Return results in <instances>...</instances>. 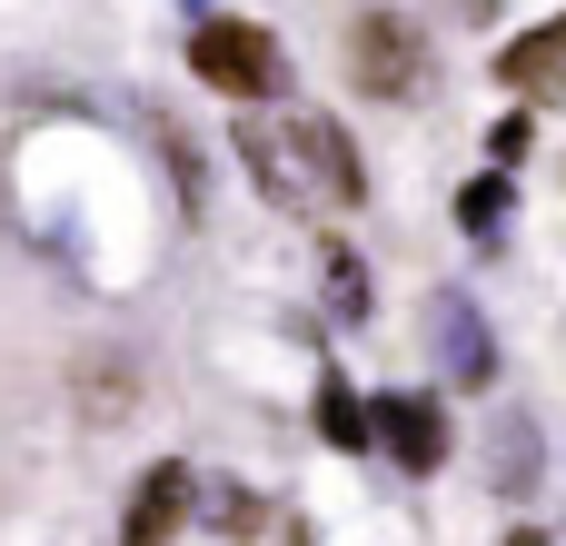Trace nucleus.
<instances>
[{
    "instance_id": "3",
    "label": "nucleus",
    "mask_w": 566,
    "mask_h": 546,
    "mask_svg": "<svg viewBox=\"0 0 566 546\" xmlns=\"http://www.w3.org/2000/svg\"><path fill=\"white\" fill-rule=\"evenodd\" d=\"M348 70H358L368 99H428V40H418V20L408 10H368L348 30Z\"/></svg>"
},
{
    "instance_id": "9",
    "label": "nucleus",
    "mask_w": 566,
    "mask_h": 546,
    "mask_svg": "<svg viewBox=\"0 0 566 546\" xmlns=\"http://www.w3.org/2000/svg\"><path fill=\"white\" fill-rule=\"evenodd\" d=\"M507 219H517V189H507L497 169H478V179L458 189V229H468V239H497Z\"/></svg>"
},
{
    "instance_id": "10",
    "label": "nucleus",
    "mask_w": 566,
    "mask_h": 546,
    "mask_svg": "<svg viewBox=\"0 0 566 546\" xmlns=\"http://www.w3.org/2000/svg\"><path fill=\"white\" fill-rule=\"evenodd\" d=\"M328 298H338L348 328L368 318V269H358V249H338V239H328Z\"/></svg>"
},
{
    "instance_id": "7",
    "label": "nucleus",
    "mask_w": 566,
    "mask_h": 546,
    "mask_svg": "<svg viewBox=\"0 0 566 546\" xmlns=\"http://www.w3.org/2000/svg\"><path fill=\"white\" fill-rule=\"evenodd\" d=\"M438 348H448V378L458 388H488L497 378V338L468 318V298H438Z\"/></svg>"
},
{
    "instance_id": "6",
    "label": "nucleus",
    "mask_w": 566,
    "mask_h": 546,
    "mask_svg": "<svg viewBox=\"0 0 566 546\" xmlns=\"http://www.w3.org/2000/svg\"><path fill=\"white\" fill-rule=\"evenodd\" d=\"M497 80H507L517 99H566V10L537 20V30H517V40L497 50Z\"/></svg>"
},
{
    "instance_id": "8",
    "label": "nucleus",
    "mask_w": 566,
    "mask_h": 546,
    "mask_svg": "<svg viewBox=\"0 0 566 546\" xmlns=\"http://www.w3.org/2000/svg\"><path fill=\"white\" fill-rule=\"evenodd\" d=\"M318 438L348 448V458H368V398L348 378H318Z\"/></svg>"
},
{
    "instance_id": "11",
    "label": "nucleus",
    "mask_w": 566,
    "mask_h": 546,
    "mask_svg": "<svg viewBox=\"0 0 566 546\" xmlns=\"http://www.w3.org/2000/svg\"><path fill=\"white\" fill-rule=\"evenodd\" d=\"M259 517H269V507H259L249 487H209V527H219V537H259Z\"/></svg>"
},
{
    "instance_id": "12",
    "label": "nucleus",
    "mask_w": 566,
    "mask_h": 546,
    "mask_svg": "<svg viewBox=\"0 0 566 546\" xmlns=\"http://www.w3.org/2000/svg\"><path fill=\"white\" fill-rule=\"evenodd\" d=\"M497 487H537V428H507V458H497Z\"/></svg>"
},
{
    "instance_id": "2",
    "label": "nucleus",
    "mask_w": 566,
    "mask_h": 546,
    "mask_svg": "<svg viewBox=\"0 0 566 546\" xmlns=\"http://www.w3.org/2000/svg\"><path fill=\"white\" fill-rule=\"evenodd\" d=\"M189 70H199L219 99H239V109H269V99L289 90V50H279V30H259V20H199V30H189Z\"/></svg>"
},
{
    "instance_id": "4",
    "label": "nucleus",
    "mask_w": 566,
    "mask_h": 546,
    "mask_svg": "<svg viewBox=\"0 0 566 546\" xmlns=\"http://www.w3.org/2000/svg\"><path fill=\"white\" fill-rule=\"evenodd\" d=\"M368 448H378L388 468H408V477H438V468H448V408H438L428 388H388V398L368 408Z\"/></svg>"
},
{
    "instance_id": "13",
    "label": "nucleus",
    "mask_w": 566,
    "mask_h": 546,
    "mask_svg": "<svg viewBox=\"0 0 566 546\" xmlns=\"http://www.w3.org/2000/svg\"><path fill=\"white\" fill-rule=\"evenodd\" d=\"M527 139H537V129H527V119H497V129H488V169H497V179H507V169H517V159H527Z\"/></svg>"
},
{
    "instance_id": "14",
    "label": "nucleus",
    "mask_w": 566,
    "mask_h": 546,
    "mask_svg": "<svg viewBox=\"0 0 566 546\" xmlns=\"http://www.w3.org/2000/svg\"><path fill=\"white\" fill-rule=\"evenodd\" d=\"M507 546H557V537H537V527H527V537H507Z\"/></svg>"
},
{
    "instance_id": "5",
    "label": "nucleus",
    "mask_w": 566,
    "mask_h": 546,
    "mask_svg": "<svg viewBox=\"0 0 566 546\" xmlns=\"http://www.w3.org/2000/svg\"><path fill=\"white\" fill-rule=\"evenodd\" d=\"M189 497H199V477H189V458H159L139 487H129V517H119V546H169L189 527Z\"/></svg>"
},
{
    "instance_id": "1",
    "label": "nucleus",
    "mask_w": 566,
    "mask_h": 546,
    "mask_svg": "<svg viewBox=\"0 0 566 546\" xmlns=\"http://www.w3.org/2000/svg\"><path fill=\"white\" fill-rule=\"evenodd\" d=\"M239 159H249L259 199L289 209V219H328V209H358V199H368V169H358V149H348L338 119L239 109Z\"/></svg>"
}]
</instances>
